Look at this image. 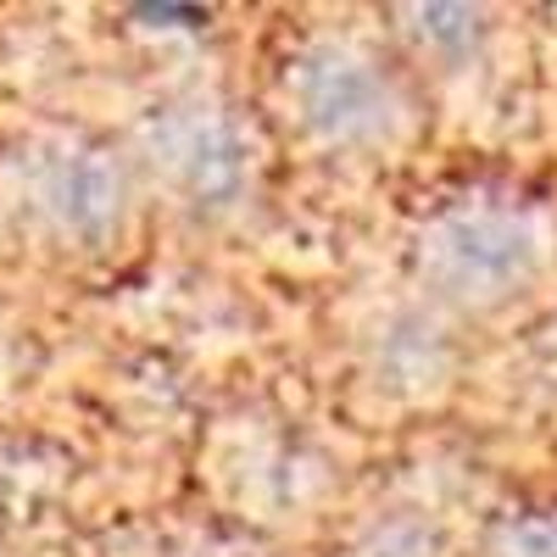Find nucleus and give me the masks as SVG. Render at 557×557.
<instances>
[{
  "mask_svg": "<svg viewBox=\"0 0 557 557\" xmlns=\"http://www.w3.org/2000/svg\"><path fill=\"white\" fill-rule=\"evenodd\" d=\"M346 557H446V546H441L435 524L391 513V519H368L346 541Z\"/></svg>",
  "mask_w": 557,
  "mask_h": 557,
  "instance_id": "423d86ee",
  "label": "nucleus"
},
{
  "mask_svg": "<svg viewBox=\"0 0 557 557\" xmlns=\"http://www.w3.org/2000/svg\"><path fill=\"white\" fill-rule=\"evenodd\" d=\"M401 17H407L401 34L412 39V51L430 57V62H446V67H457L485 39V17L469 12V7H418V12H401Z\"/></svg>",
  "mask_w": 557,
  "mask_h": 557,
  "instance_id": "39448f33",
  "label": "nucleus"
},
{
  "mask_svg": "<svg viewBox=\"0 0 557 557\" xmlns=\"http://www.w3.org/2000/svg\"><path fill=\"white\" fill-rule=\"evenodd\" d=\"M491 557H557V507H524L491 530Z\"/></svg>",
  "mask_w": 557,
  "mask_h": 557,
  "instance_id": "0eeeda50",
  "label": "nucleus"
},
{
  "mask_svg": "<svg viewBox=\"0 0 557 557\" xmlns=\"http://www.w3.org/2000/svg\"><path fill=\"white\" fill-rule=\"evenodd\" d=\"M546 262V228L530 201L513 196H457L441 201L412 240V273L435 301L451 307H502L535 285Z\"/></svg>",
  "mask_w": 557,
  "mask_h": 557,
  "instance_id": "f257e3e1",
  "label": "nucleus"
},
{
  "mask_svg": "<svg viewBox=\"0 0 557 557\" xmlns=\"http://www.w3.org/2000/svg\"><path fill=\"white\" fill-rule=\"evenodd\" d=\"M28 196L34 212L67 240H107L117 235L128 184L112 151L89 146V139H57L45 146L28 168Z\"/></svg>",
  "mask_w": 557,
  "mask_h": 557,
  "instance_id": "20e7f679",
  "label": "nucleus"
},
{
  "mask_svg": "<svg viewBox=\"0 0 557 557\" xmlns=\"http://www.w3.org/2000/svg\"><path fill=\"white\" fill-rule=\"evenodd\" d=\"M139 157L162 190L196 212H223L251 190V134L212 101H168L139 123Z\"/></svg>",
  "mask_w": 557,
  "mask_h": 557,
  "instance_id": "f03ea898",
  "label": "nucleus"
},
{
  "mask_svg": "<svg viewBox=\"0 0 557 557\" xmlns=\"http://www.w3.org/2000/svg\"><path fill=\"white\" fill-rule=\"evenodd\" d=\"M285 84L296 117L330 146H374L401 123V96L391 73H380V62L362 57L357 45L341 39L312 45L296 57Z\"/></svg>",
  "mask_w": 557,
  "mask_h": 557,
  "instance_id": "7ed1b4c3",
  "label": "nucleus"
}]
</instances>
